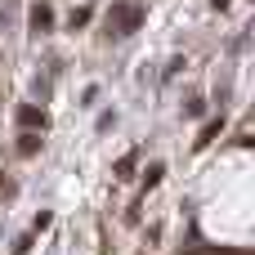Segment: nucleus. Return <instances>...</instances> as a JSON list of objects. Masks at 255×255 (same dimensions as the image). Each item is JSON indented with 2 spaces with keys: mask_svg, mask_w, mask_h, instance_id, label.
I'll use <instances>...</instances> for the list:
<instances>
[{
  "mask_svg": "<svg viewBox=\"0 0 255 255\" xmlns=\"http://www.w3.org/2000/svg\"><path fill=\"white\" fill-rule=\"evenodd\" d=\"M143 22V13H139V4H117L112 13H108V27L117 31V36H130L134 27Z\"/></svg>",
  "mask_w": 255,
  "mask_h": 255,
  "instance_id": "1",
  "label": "nucleus"
},
{
  "mask_svg": "<svg viewBox=\"0 0 255 255\" xmlns=\"http://www.w3.org/2000/svg\"><path fill=\"white\" fill-rule=\"evenodd\" d=\"M49 27H54V9L49 4H36L31 9V31H49Z\"/></svg>",
  "mask_w": 255,
  "mask_h": 255,
  "instance_id": "2",
  "label": "nucleus"
},
{
  "mask_svg": "<svg viewBox=\"0 0 255 255\" xmlns=\"http://www.w3.org/2000/svg\"><path fill=\"white\" fill-rule=\"evenodd\" d=\"M36 148H40V134H36V130H27V134L18 139V152H22V157H31Z\"/></svg>",
  "mask_w": 255,
  "mask_h": 255,
  "instance_id": "3",
  "label": "nucleus"
},
{
  "mask_svg": "<svg viewBox=\"0 0 255 255\" xmlns=\"http://www.w3.org/2000/svg\"><path fill=\"white\" fill-rule=\"evenodd\" d=\"M18 121H22L27 130H31V126H45V117H40L36 108H22V112H18Z\"/></svg>",
  "mask_w": 255,
  "mask_h": 255,
  "instance_id": "4",
  "label": "nucleus"
},
{
  "mask_svg": "<svg viewBox=\"0 0 255 255\" xmlns=\"http://www.w3.org/2000/svg\"><path fill=\"white\" fill-rule=\"evenodd\" d=\"M49 220H54V215H49V211H40V215L31 220V233H40V229H49Z\"/></svg>",
  "mask_w": 255,
  "mask_h": 255,
  "instance_id": "5",
  "label": "nucleus"
},
{
  "mask_svg": "<svg viewBox=\"0 0 255 255\" xmlns=\"http://www.w3.org/2000/svg\"><path fill=\"white\" fill-rule=\"evenodd\" d=\"M220 126H224V121H206V130H202V143H206V139H215V134H220Z\"/></svg>",
  "mask_w": 255,
  "mask_h": 255,
  "instance_id": "6",
  "label": "nucleus"
},
{
  "mask_svg": "<svg viewBox=\"0 0 255 255\" xmlns=\"http://www.w3.org/2000/svg\"><path fill=\"white\" fill-rule=\"evenodd\" d=\"M161 175H166V166H161V161H152V166H148V184H157Z\"/></svg>",
  "mask_w": 255,
  "mask_h": 255,
  "instance_id": "7",
  "label": "nucleus"
},
{
  "mask_svg": "<svg viewBox=\"0 0 255 255\" xmlns=\"http://www.w3.org/2000/svg\"><path fill=\"white\" fill-rule=\"evenodd\" d=\"M31 251V233H27V238H18V242H13V255H27Z\"/></svg>",
  "mask_w": 255,
  "mask_h": 255,
  "instance_id": "8",
  "label": "nucleus"
},
{
  "mask_svg": "<svg viewBox=\"0 0 255 255\" xmlns=\"http://www.w3.org/2000/svg\"><path fill=\"white\" fill-rule=\"evenodd\" d=\"M0 188H4V184H0Z\"/></svg>",
  "mask_w": 255,
  "mask_h": 255,
  "instance_id": "9",
  "label": "nucleus"
}]
</instances>
